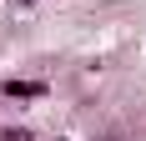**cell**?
Masks as SVG:
<instances>
[{
    "instance_id": "obj_1",
    "label": "cell",
    "mask_w": 146,
    "mask_h": 141,
    "mask_svg": "<svg viewBox=\"0 0 146 141\" xmlns=\"http://www.w3.org/2000/svg\"><path fill=\"white\" fill-rule=\"evenodd\" d=\"M5 96L10 101H35V96H45V86L40 81H5Z\"/></svg>"
},
{
    "instance_id": "obj_2",
    "label": "cell",
    "mask_w": 146,
    "mask_h": 141,
    "mask_svg": "<svg viewBox=\"0 0 146 141\" xmlns=\"http://www.w3.org/2000/svg\"><path fill=\"white\" fill-rule=\"evenodd\" d=\"M0 141H30V131H25V126H20V131H5Z\"/></svg>"
}]
</instances>
